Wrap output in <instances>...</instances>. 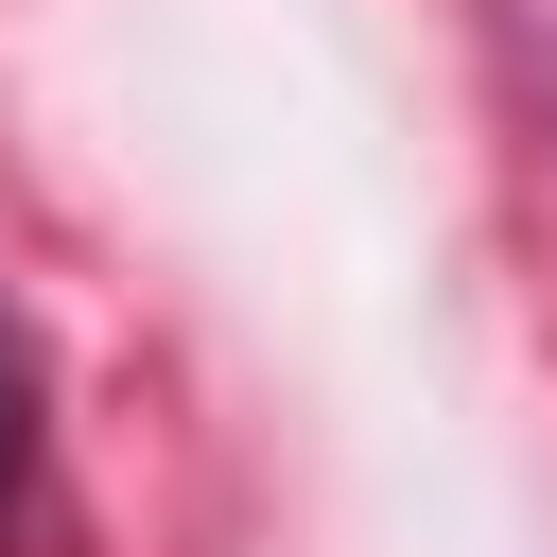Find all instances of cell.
<instances>
[{"label": "cell", "mask_w": 557, "mask_h": 557, "mask_svg": "<svg viewBox=\"0 0 557 557\" xmlns=\"http://www.w3.org/2000/svg\"><path fill=\"white\" fill-rule=\"evenodd\" d=\"M17 470H35V366H17V331H0V505H17Z\"/></svg>", "instance_id": "cell-1"}]
</instances>
